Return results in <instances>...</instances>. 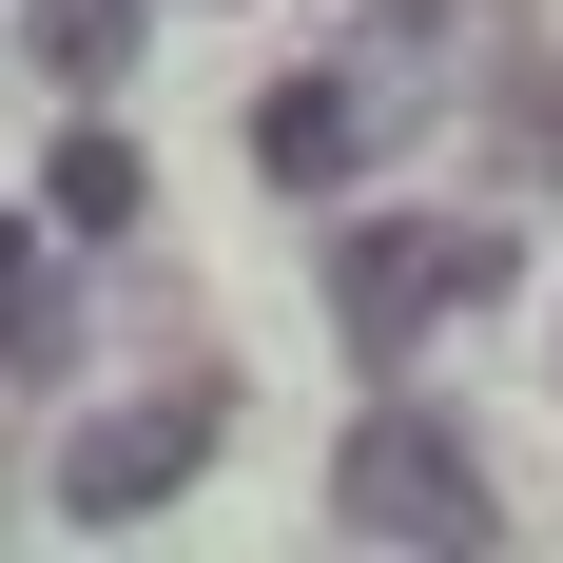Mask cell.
Instances as JSON below:
<instances>
[{
	"instance_id": "obj_1",
	"label": "cell",
	"mask_w": 563,
	"mask_h": 563,
	"mask_svg": "<svg viewBox=\"0 0 563 563\" xmlns=\"http://www.w3.org/2000/svg\"><path fill=\"white\" fill-rule=\"evenodd\" d=\"M331 525H350V544H448V563H466V544H506L486 466H466L428 408H369V428L331 448Z\"/></svg>"
},
{
	"instance_id": "obj_2",
	"label": "cell",
	"mask_w": 563,
	"mask_h": 563,
	"mask_svg": "<svg viewBox=\"0 0 563 563\" xmlns=\"http://www.w3.org/2000/svg\"><path fill=\"white\" fill-rule=\"evenodd\" d=\"M486 291H506V233H428V214L331 233V311H350V350H408L428 311H486Z\"/></svg>"
},
{
	"instance_id": "obj_3",
	"label": "cell",
	"mask_w": 563,
	"mask_h": 563,
	"mask_svg": "<svg viewBox=\"0 0 563 563\" xmlns=\"http://www.w3.org/2000/svg\"><path fill=\"white\" fill-rule=\"evenodd\" d=\"M214 428H233V389H156V408H98V428L58 448V506H78V525H136V506H175V486L214 466Z\"/></svg>"
},
{
	"instance_id": "obj_4",
	"label": "cell",
	"mask_w": 563,
	"mask_h": 563,
	"mask_svg": "<svg viewBox=\"0 0 563 563\" xmlns=\"http://www.w3.org/2000/svg\"><path fill=\"white\" fill-rule=\"evenodd\" d=\"M350 156H369V78H291V98L253 117V175H273V195H331Z\"/></svg>"
},
{
	"instance_id": "obj_5",
	"label": "cell",
	"mask_w": 563,
	"mask_h": 563,
	"mask_svg": "<svg viewBox=\"0 0 563 563\" xmlns=\"http://www.w3.org/2000/svg\"><path fill=\"white\" fill-rule=\"evenodd\" d=\"M136 195H156V156H136L117 117H78V136L40 156V214H58V233H136Z\"/></svg>"
},
{
	"instance_id": "obj_6",
	"label": "cell",
	"mask_w": 563,
	"mask_h": 563,
	"mask_svg": "<svg viewBox=\"0 0 563 563\" xmlns=\"http://www.w3.org/2000/svg\"><path fill=\"white\" fill-rule=\"evenodd\" d=\"M20 58H40L58 98H98L117 58H136V0H20Z\"/></svg>"
},
{
	"instance_id": "obj_7",
	"label": "cell",
	"mask_w": 563,
	"mask_h": 563,
	"mask_svg": "<svg viewBox=\"0 0 563 563\" xmlns=\"http://www.w3.org/2000/svg\"><path fill=\"white\" fill-rule=\"evenodd\" d=\"M0 369H20V389L78 369V291H58V253H20V350H0Z\"/></svg>"
},
{
	"instance_id": "obj_8",
	"label": "cell",
	"mask_w": 563,
	"mask_h": 563,
	"mask_svg": "<svg viewBox=\"0 0 563 563\" xmlns=\"http://www.w3.org/2000/svg\"><path fill=\"white\" fill-rule=\"evenodd\" d=\"M506 156H563V58H525V78H506Z\"/></svg>"
}]
</instances>
